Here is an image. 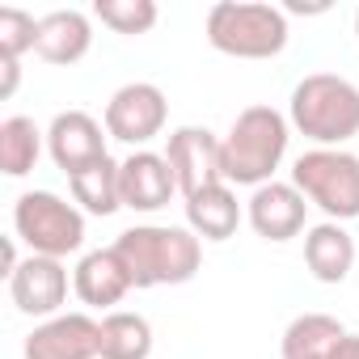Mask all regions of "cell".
Listing matches in <instances>:
<instances>
[{
    "instance_id": "cell-1",
    "label": "cell",
    "mask_w": 359,
    "mask_h": 359,
    "mask_svg": "<svg viewBox=\"0 0 359 359\" xmlns=\"http://www.w3.org/2000/svg\"><path fill=\"white\" fill-rule=\"evenodd\" d=\"M114 254L135 287H177L191 283L203 266V241L182 224H135L118 233Z\"/></svg>"
},
{
    "instance_id": "cell-2",
    "label": "cell",
    "mask_w": 359,
    "mask_h": 359,
    "mask_svg": "<svg viewBox=\"0 0 359 359\" xmlns=\"http://www.w3.org/2000/svg\"><path fill=\"white\" fill-rule=\"evenodd\" d=\"M287 118L275 106H245L220 140V173L229 187H266L287 156Z\"/></svg>"
},
{
    "instance_id": "cell-3",
    "label": "cell",
    "mask_w": 359,
    "mask_h": 359,
    "mask_svg": "<svg viewBox=\"0 0 359 359\" xmlns=\"http://www.w3.org/2000/svg\"><path fill=\"white\" fill-rule=\"evenodd\" d=\"M287 123L317 148H342L359 135V85L338 72H313L292 89Z\"/></svg>"
},
{
    "instance_id": "cell-4",
    "label": "cell",
    "mask_w": 359,
    "mask_h": 359,
    "mask_svg": "<svg viewBox=\"0 0 359 359\" xmlns=\"http://www.w3.org/2000/svg\"><path fill=\"white\" fill-rule=\"evenodd\" d=\"M208 43L233 60H275L287 47V13L266 0H220L208 9Z\"/></svg>"
},
{
    "instance_id": "cell-5",
    "label": "cell",
    "mask_w": 359,
    "mask_h": 359,
    "mask_svg": "<svg viewBox=\"0 0 359 359\" xmlns=\"http://www.w3.org/2000/svg\"><path fill=\"white\" fill-rule=\"evenodd\" d=\"M292 187L325 212V220H359V156L346 148H309L292 165Z\"/></svg>"
},
{
    "instance_id": "cell-6",
    "label": "cell",
    "mask_w": 359,
    "mask_h": 359,
    "mask_svg": "<svg viewBox=\"0 0 359 359\" xmlns=\"http://www.w3.org/2000/svg\"><path fill=\"white\" fill-rule=\"evenodd\" d=\"M13 233L43 258H68L85 245V212L55 191H26L13 203Z\"/></svg>"
},
{
    "instance_id": "cell-7",
    "label": "cell",
    "mask_w": 359,
    "mask_h": 359,
    "mask_svg": "<svg viewBox=\"0 0 359 359\" xmlns=\"http://www.w3.org/2000/svg\"><path fill=\"white\" fill-rule=\"evenodd\" d=\"M165 118H169L165 93L152 81H131V85H123V89L110 93L102 123H106L110 140L131 144V148H144L148 140H156L165 131Z\"/></svg>"
},
{
    "instance_id": "cell-8",
    "label": "cell",
    "mask_w": 359,
    "mask_h": 359,
    "mask_svg": "<svg viewBox=\"0 0 359 359\" xmlns=\"http://www.w3.org/2000/svg\"><path fill=\"white\" fill-rule=\"evenodd\" d=\"M165 161L177 177V191L187 199L224 182L220 173V140L208 131V127H177L169 131V144H165Z\"/></svg>"
},
{
    "instance_id": "cell-9",
    "label": "cell",
    "mask_w": 359,
    "mask_h": 359,
    "mask_svg": "<svg viewBox=\"0 0 359 359\" xmlns=\"http://www.w3.org/2000/svg\"><path fill=\"white\" fill-rule=\"evenodd\" d=\"M9 296L26 317H60V309L68 304V266L60 258L30 254L9 275Z\"/></svg>"
},
{
    "instance_id": "cell-10",
    "label": "cell",
    "mask_w": 359,
    "mask_h": 359,
    "mask_svg": "<svg viewBox=\"0 0 359 359\" xmlns=\"http://www.w3.org/2000/svg\"><path fill=\"white\" fill-rule=\"evenodd\" d=\"M106 135H110L106 123H97L93 114H85V110H60V114L51 118V127H47V152H51V161L72 177V173H81L85 165L110 156V152H106Z\"/></svg>"
},
{
    "instance_id": "cell-11",
    "label": "cell",
    "mask_w": 359,
    "mask_h": 359,
    "mask_svg": "<svg viewBox=\"0 0 359 359\" xmlns=\"http://www.w3.org/2000/svg\"><path fill=\"white\" fill-rule=\"evenodd\" d=\"M97 342H102V321H93L89 313H60L30 330L22 355L26 359H97Z\"/></svg>"
},
{
    "instance_id": "cell-12",
    "label": "cell",
    "mask_w": 359,
    "mask_h": 359,
    "mask_svg": "<svg viewBox=\"0 0 359 359\" xmlns=\"http://www.w3.org/2000/svg\"><path fill=\"white\" fill-rule=\"evenodd\" d=\"M304 216H309V199L292 187V182H266V187H258L254 195H250V203H245V220H250V229L262 237V241H292V237H300V233H309L304 229Z\"/></svg>"
},
{
    "instance_id": "cell-13",
    "label": "cell",
    "mask_w": 359,
    "mask_h": 359,
    "mask_svg": "<svg viewBox=\"0 0 359 359\" xmlns=\"http://www.w3.org/2000/svg\"><path fill=\"white\" fill-rule=\"evenodd\" d=\"M118 191H123V208H131V212H161L177 195V177H173L165 152L140 148L118 169Z\"/></svg>"
},
{
    "instance_id": "cell-14",
    "label": "cell",
    "mask_w": 359,
    "mask_h": 359,
    "mask_svg": "<svg viewBox=\"0 0 359 359\" xmlns=\"http://www.w3.org/2000/svg\"><path fill=\"white\" fill-rule=\"evenodd\" d=\"M131 287H135V283H131L123 258L114 254V245H110V250H89V254L76 262V271H72V292H76V300L89 304V309H110V313H114V304H118Z\"/></svg>"
},
{
    "instance_id": "cell-15",
    "label": "cell",
    "mask_w": 359,
    "mask_h": 359,
    "mask_svg": "<svg viewBox=\"0 0 359 359\" xmlns=\"http://www.w3.org/2000/svg\"><path fill=\"white\" fill-rule=\"evenodd\" d=\"M304 266L317 283H342L355 266V237L338 220H321L304 233Z\"/></svg>"
},
{
    "instance_id": "cell-16",
    "label": "cell",
    "mask_w": 359,
    "mask_h": 359,
    "mask_svg": "<svg viewBox=\"0 0 359 359\" xmlns=\"http://www.w3.org/2000/svg\"><path fill=\"white\" fill-rule=\"evenodd\" d=\"M89 47H93V26L81 9H55V13L39 18V47L34 51L47 64H60V68L76 64L89 55Z\"/></svg>"
},
{
    "instance_id": "cell-17",
    "label": "cell",
    "mask_w": 359,
    "mask_h": 359,
    "mask_svg": "<svg viewBox=\"0 0 359 359\" xmlns=\"http://www.w3.org/2000/svg\"><path fill=\"white\" fill-rule=\"evenodd\" d=\"M241 216L245 212H241V203H237L229 182H216V187H208V191L187 199V229L199 241H229L237 233Z\"/></svg>"
},
{
    "instance_id": "cell-18",
    "label": "cell",
    "mask_w": 359,
    "mask_h": 359,
    "mask_svg": "<svg viewBox=\"0 0 359 359\" xmlns=\"http://www.w3.org/2000/svg\"><path fill=\"white\" fill-rule=\"evenodd\" d=\"M118 169H123V161L102 156V161H93V165H85L81 173H72V177H68V187H72V203H76L85 216H114V212L123 208Z\"/></svg>"
},
{
    "instance_id": "cell-19",
    "label": "cell",
    "mask_w": 359,
    "mask_h": 359,
    "mask_svg": "<svg viewBox=\"0 0 359 359\" xmlns=\"http://www.w3.org/2000/svg\"><path fill=\"white\" fill-rule=\"evenodd\" d=\"M342 334L346 330H342L338 317H330V313H300V317L287 321L279 351H283V359H325Z\"/></svg>"
},
{
    "instance_id": "cell-20",
    "label": "cell",
    "mask_w": 359,
    "mask_h": 359,
    "mask_svg": "<svg viewBox=\"0 0 359 359\" xmlns=\"http://www.w3.org/2000/svg\"><path fill=\"white\" fill-rule=\"evenodd\" d=\"M148 355H152V325L144 313L114 309L102 317L97 359H148Z\"/></svg>"
},
{
    "instance_id": "cell-21",
    "label": "cell",
    "mask_w": 359,
    "mask_h": 359,
    "mask_svg": "<svg viewBox=\"0 0 359 359\" xmlns=\"http://www.w3.org/2000/svg\"><path fill=\"white\" fill-rule=\"evenodd\" d=\"M43 140L47 135L34 127V118H26V114L5 118L0 123V169L9 177H26L43 156Z\"/></svg>"
},
{
    "instance_id": "cell-22",
    "label": "cell",
    "mask_w": 359,
    "mask_h": 359,
    "mask_svg": "<svg viewBox=\"0 0 359 359\" xmlns=\"http://www.w3.org/2000/svg\"><path fill=\"white\" fill-rule=\"evenodd\" d=\"M93 18L114 34H148L161 13L152 0H93Z\"/></svg>"
},
{
    "instance_id": "cell-23",
    "label": "cell",
    "mask_w": 359,
    "mask_h": 359,
    "mask_svg": "<svg viewBox=\"0 0 359 359\" xmlns=\"http://www.w3.org/2000/svg\"><path fill=\"white\" fill-rule=\"evenodd\" d=\"M34 47H39V18L26 13V9L5 5V9H0V55L22 60Z\"/></svg>"
},
{
    "instance_id": "cell-24",
    "label": "cell",
    "mask_w": 359,
    "mask_h": 359,
    "mask_svg": "<svg viewBox=\"0 0 359 359\" xmlns=\"http://www.w3.org/2000/svg\"><path fill=\"white\" fill-rule=\"evenodd\" d=\"M22 60H9V55H0V68H5V81H0V93L5 97H13V89H18V76H22V68H18Z\"/></svg>"
},
{
    "instance_id": "cell-25",
    "label": "cell",
    "mask_w": 359,
    "mask_h": 359,
    "mask_svg": "<svg viewBox=\"0 0 359 359\" xmlns=\"http://www.w3.org/2000/svg\"><path fill=\"white\" fill-rule=\"evenodd\" d=\"M325 359H359V334H342Z\"/></svg>"
},
{
    "instance_id": "cell-26",
    "label": "cell",
    "mask_w": 359,
    "mask_h": 359,
    "mask_svg": "<svg viewBox=\"0 0 359 359\" xmlns=\"http://www.w3.org/2000/svg\"><path fill=\"white\" fill-rule=\"evenodd\" d=\"M355 34H359V9H355Z\"/></svg>"
}]
</instances>
